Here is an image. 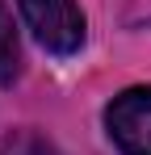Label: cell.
Masks as SVG:
<instances>
[{
  "label": "cell",
  "instance_id": "6da1fadb",
  "mask_svg": "<svg viewBox=\"0 0 151 155\" xmlns=\"http://www.w3.org/2000/svg\"><path fill=\"white\" fill-rule=\"evenodd\" d=\"M25 25L50 54H76L84 46V13L76 0H17Z\"/></svg>",
  "mask_w": 151,
  "mask_h": 155
},
{
  "label": "cell",
  "instance_id": "7a4b0ae2",
  "mask_svg": "<svg viewBox=\"0 0 151 155\" xmlns=\"http://www.w3.org/2000/svg\"><path fill=\"white\" fill-rule=\"evenodd\" d=\"M109 138L122 155H151V88H126L105 109Z\"/></svg>",
  "mask_w": 151,
  "mask_h": 155
},
{
  "label": "cell",
  "instance_id": "3957f363",
  "mask_svg": "<svg viewBox=\"0 0 151 155\" xmlns=\"http://www.w3.org/2000/svg\"><path fill=\"white\" fill-rule=\"evenodd\" d=\"M17 76V29H13V17L0 0V84Z\"/></svg>",
  "mask_w": 151,
  "mask_h": 155
},
{
  "label": "cell",
  "instance_id": "277c9868",
  "mask_svg": "<svg viewBox=\"0 0 151 155\" xmlns=\"http://www.w3.org/2000/svg\"><path fill=\"white\" fill-rule=\"evenodd\" d=\"M0 155H55L50 143L34 130H13L4 143H0Z\"/></svg>",
  "mask_w": 151,
  "mask_h": 155
}]
</instances>
